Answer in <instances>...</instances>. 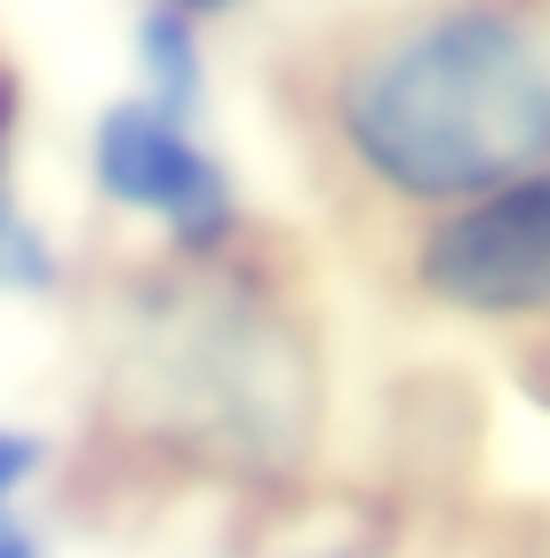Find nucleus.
<instances>
[{"label":"nucleus","instance_id":"f257e3e1","mask_svg":"<svg viewBox=\"0 0 550 558\" xmlns=\"http://www.w3.org/2000/svg\"><path fill=\"white\" fill-rule=\"evenodd\" d=\"M352 144L399 192H503L550 151V64L503 16H439L359 72Z\"/></svg>","mask_w":550,"mask_h":558},{"label":"nucleus","instance_id":"f03ea898","mask_svg":"<svg viewBox=\"0 0 550 558\" xmlns=\"http://www.w3.org/2000/svg\"><path fill=\"white\" fill-rule=\"evenodd\" d=\"M439 295L470 303V312H535L550 303V175L487 192L463 208L423 256Z\"/></svg>","mask_w":550,"mask_h":558},{"label":"nucleus","instance_id":"7ed1b4c3","mask_svg":"<svg viewBox=\"0 0 550 558\" xmlns=\"http://www.w3.org/2000/svg\"><path fill=\"white\" fill-rule=\"evenodd\" d=\"M96 175H105L112 199L160 216L176 240H216L223 223H232V184H223L208 151L152 105H120L105 129H96Z\"/></svg>","mask_w":550,"mask_h":558},{"label":"nucleus","instance_id":"20e7f679","mask_svg":"<svg viewBox=\"0 0 550 558\" xmlns=\"http://www.w3.org/2000/svg\"><path fill=\"white\" fill-rule=\"evenodd\" d=\"M0 288H48V247L0 208Z\"/></svg>","mask_w":550,"mask_h":558},{"label":"nucleus","instance_id":"39448f33","mask_svg":"<svg viewBox=\"0 0 550 558\" xmlns=\"http://www.w3.org/2000/svg\"><path fill=\"white\" fill-rule=\"evenodd\" d=\"M24 471H33V447H24V439H9V430H0V495H9L16 478H24Z\"/></svg>","mask_w":550,"mask_h":558},{"label":"nucleus","instance_id":"423d86ee","mask_svg":"<svg viewBox=\"0 0 550 558\" xmlns=\"http://www.w3.org/2000/svg\"><path fill=\"white\" fill-rule=\"evenodd\" d=\"M0 558H33V535H24V526H9V519H0Z\"/></svg>","mask_w":550,"mask_h":558},{"label":"nucleus","instance_id":"0eeeda50","mask_svg":"<svg viewBox=\"0 0 550 558\" xmlns=\"http://www.w3.org/2000/svg\"><path fill=\"white\" fill-rule=\"evenodd\" d=\"M176 9H216V0H176Z\"/></svg>","mask_w":550,"mask_h":558},{"label":"nucleus","instance_id":"6e6552de","mask_svg":"<svg viewBox=\"0 0 550 558\" xmlns=\"http://www.w3.org/2000/svg\"><path fill=\"white\" fill-rule=\"evenodd\" d=\"M0 120H9V96H0Z\"/></svg>","mask_w":550,"mask_h":558}]
</instances>
